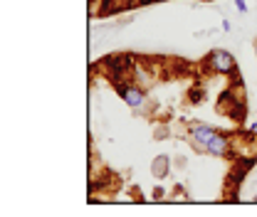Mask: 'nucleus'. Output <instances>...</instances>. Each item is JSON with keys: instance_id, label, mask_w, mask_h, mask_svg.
I'll return each mask as SVG.
<instances>
[{"instance_id": "obj_7", "label": "nucleus", "mask_w": 257, "mask_h": 217, "mask_svg": "<svg viewBox=\"0 0 257 217\" xmlns=\"http://www.w3.org/2000/svg\"><path fill=\"white\" fill-rule=\"evenodd\" d=\"M154 197H163V187H156V190H154Z\"/></svg>"}, {"instance_id": "obj_4", "label": "nucleus", "mask_w": 257, "mask_h": 217, "mask_svg": "<svg viewBox=\"0 0 257 217\" xmlns=\"http://www.w3.org/2000/svg\"><path fill=\"white\" fill-rule=\"evenodd\" d=\"M154 175L156 178H166L168 175V170H171V163H168V155H159L156 160H154Z\"/></svg>"}, {"instance_id": "obj_1", "label": "nucleus", "mask_w": 257, "mask_h": 217, "mask_svg": "<svg viewBox=\"0 0 257 217\" xmlns=\"http://www.w3.org/2000/svg\"><path fill=\"white\" fill-rule=\"evenodd\" d=\"M205 67L213 74H225V77H237V62L227 50H213L205 57Z\"/></svg>"}, {"instance_id": "obj_5", "label": "nucleus", "mask_w": 257, "mask_h": 217, "mask_svg": "<svg viewBox=\"0 0 257 217\" xmlns=\"http://www.w3.org/2000/svg\"><path fill=\"white\" fill-rule=\"evenodd\" d=\"M205 96V92L203 89H193V92H188V101L191 104H200V99Z\"/></svg>"}, {"instance_id": "obj_2", "label": "nucleus", "mask_w": 257, "mask_h": 217, "mask_svg": "<svg viewBox=\"0 0 257 217\" xmlns=\"http://www.w3.org/2000/svg\"><path fill=\"white\" fill-rule=\"evenodd\" d=\"M116 92H119L121 101L126 104L128 109H141V106L146 104V92H144L141 84H124V87H119Z\"/></svg>"}, {"instance_id": "obj_8", "label": "nucleus", "mask_w": 257, "mask_h": 217, "mask_svg": "<svg viewBox=\"0 0 257 217\" xmlns=\"http://www.w3.org/2000/svg\"><path fill=\"white\" fill-rule=\"evenodd\" d=\"M255 52H257V42H255Z\"/></svg>"}, {"instance_id": "obj_6", "label": "nucleus", "mask_w": 257, "mask_h": 217, "mask_svg": "<svg viewBox=\"0 0 257 217\" xmlns=\"http://www.w3.org/2000/svg\"><path fill=\"white\" fill-rule=\"evenodd\" d=\"M235 8H237L240 13H247V3H245V0H235Z\"/></svg>"}, {"instance_id": "obj_3", "label": "nucleus", "mask_w": 257, "mask_h": 217, "mask_svg": "<svg viewBox=\"0 0 257 217\" xmlns=\"http://www.w3.org/2000/svg\"><path fill=\"white\" fill-rule=\"evenodd\" d=\"M215 133H218V128H213V126L193 124L191 126V143H193V148H198V151H203V153H205V148H208V143L215 138Z\"/></svg>"}]
</instances>
